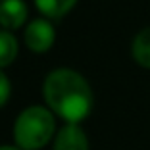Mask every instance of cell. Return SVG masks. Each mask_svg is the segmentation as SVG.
<instances>
[{"label":"cell","mask_w":150,"mask_h":150,"mask_svg":"<svg viewBox=\"0 0 150 150\" xmlns=\"http://www.w3.org/2000/svg\"><path fill=\"white\" fill-rule=\"evenodd\" d=\"M44 106L64 123H81L94 108V93L85 75L71 67H56L42 81Z\"/></svg>","instance_id":"cell-1"},{"label":"cell","mask_w":150,"mask_h":150,"mask_svg":"<svg viewBox=\"0 0 150 150\" xmlns=\"http://www.w3.org/2000/svg\"><path fill=\"white\" fill-rule=\"evenodd\" d=\"M56 119L48 108L40 104L23 108L12 125L13 144L21 150H42L56 137Z\"/></svg>","instance_id":"cell-2"},{"label":"cell","mask_w":150,"mask_h":150,"mask_svg":"<svg viewBox=\"0 0 150 150\" xmlns=\"http://www.w3.org/2000/svg\"><path fill=\"white\" fill-rule=\"evenodd\" d=\"M54 42H56V29L52 25V19L40 16L23 27V44L27 50L35 54H44L54 46Z\"/></svg>","instance_id":"cell-3"},{"label":"cell","mask_w":150,"mask_h":150,"mask_svg":"<svg viewBox=\"0 0 150 150\" xmlns=\"http://www.w3.org/2000/svg\"><path fill=\"white\" fill-rule=\"evenodd\" d=\"M52 150H91L88 137L81 123H64L52 141Z\"/></svg>","instance_id":"cell-4"},{"label":"cell","mask_w":150,"mask_h":150,"mask_svg":"<svg viewBox=\"0 0 150 150\" xmlns=\"http://www.w3.org/2000/svg\"><path fill=\"white\" fill-rule=\"evenodd\" d=\"M29 8L25 0H0V29L18 31L27 25Z\"/></svg>","instance_id":"cell-5"},{"label":"cell","mask_w":150,"mask_h":150,"mask_svg":"<svg viewBox=\"0 0 150 150\" xmlns=\"http://www.w3.org/2000/svg\"><path fill=\"white\" fill-rule=\"evenodd\" d=\"M131 56L135 64L144 69H150V25L142 27L131 42Z\"/></svg>","instance_id":"cell-6"},{"label":"cell","mask_w":150,"mask_h":150,"mask_svg":"<svg viewBox=\"0 0 150 150\" xmlns=\"http://www.w3.org/2000/svg\"><path fill=\"white\" fill-rule=\"evenodd\" d=\"M33 2H35V8L39 10L40 16L48 19H60L67 16L77 6L79 0H33Z\"/></svg>","instance_id":"cell-7"},{"label":"cell","mask_w":150,"mask_h":150,"mask_svg":"<svg viewBox=\"0 0 150 150\" xmlns=\"http://www.w3.org/2000/svg\"><path fill=\"white\" fill-rule=\"evenodd\" d=\"M19 54V40L13 31L0 29V69H6L16 62Z\"/></svg>","instance_id":"cell-8"},{"label":"cell","mask_w":150,"mask_h":150,"mask_svg":"<svg viewBox=\"0 0 150 150\" xmlns=\"http://www.w3.org/2000/svg\"><path fill=\"white\" fill-rule=\"evenodd\" d=\"M10 96H12V81L4 73V69H0V108L8 104Z\"/></svg>","instance_id":"cell-9"},{"label":"cell","mask_w":150,"mask_h":150,"mask_svg":"<svg viewBox=\"0 0 150 150\" xmlns=\"http://www.w3.org/2000/svg\"><path fill=\"white\" fill-rule=\"evenodd\" d=\"M0 150H21V148L16 144H0Z\"/></svg>","instance_id":"cell-10"}]
</instances>
